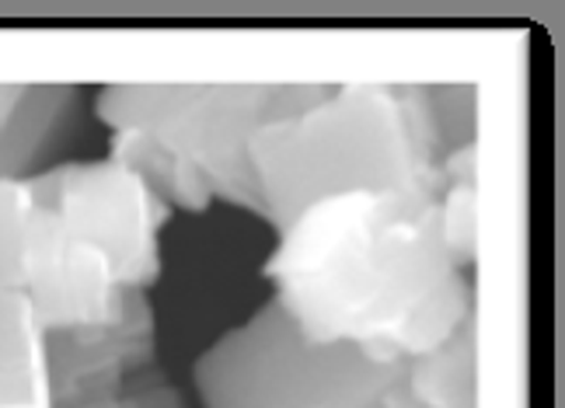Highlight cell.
<instances>
[{"instance_id": "cell-4", "label": "cell", "mask_w": 565, "mask_h": 408, "mask_svg": "<svg viewBox=\"0 0 565 408\" xmlns=\"http://www.w3.org/2000/svg\"><path fill=\"white\" fill-rule=\"evenodd\" d=\"M405 363H374L350 342H311L269 297L195 359L192 384L203 408H384Z\"/></svg>"}, {"instance_id": "cell-1", "label": "cell", "mask_w": 565, "mask_h": 408, "mask_svg": "<svg viewBox=\"0 0 565 408\" xmlns=\"http://www.w3.org/2000/svg\"><path fill=\"white\" fill-rule=\"evenodd\" d=\"M276 238L263 276L311 342H350L374 363H405L475 314L471 279L444 241L440 200L426 192H342Z\"/></svg>"}, {"instance_id": "cell-2", "label": "cell", "mask_w": 565, "mask_h": 408, "mask_svg": "<svg viewBox=\"0 0 565 408\" xmlns=\"http://www.w3.org/2000/svg\"><path fill=\"white\" fill-rule=\"evenodd\" d=\"M465 88L345 84L315 105L258 126L248 164L263 221L279 234L303 210L356 189L447 192V158L471 143L475 101Z\"/></svg>"}, {"instance_id": "cell-7", "label": "cell", "mask_w": 565, "mask_h": 408, "mask_svg": "<svg viewBox=\"0 0 565 408\" xmlns=\"http://www.w3.org/2000/svg\"><path fill=\"white\" fill-rule=\"evenodd\" d=\"M81 122L84 98L74 84H0V182H25L67 161Z\"/></svg>"}, {"instance_id": "cell-8", "label": "cell", "mask_w": 565, "mask_h": 408, "mask_svg": "<svg viewBox=\"0 0 565 408\" xmlns=\"http://www.w3.org/2000/svg\"><path fill=\"white\" fill-rule=\"evenodd\" d=\"M478 314L429 350L405 363V391L419 408H478Z\"/></svg>"}, {"instance_id": "cell-3", "label": "cell", "mask_w": 565, "mask_h": 408, "mask_svg": "<svg viewBox=\"0 0 565 408\" xmlns=\"http://www.w3.org/2000/svg\"><path fill=\"white\" fill-rule=\"evenodd\" d=\"M324 92L329 84H113L95 116L108 126V158L171 210L203 213L224 200L263 217L248 140Z\"/></svg>"}, {"instance_id": "cell-6", "label": "cell", "mask_w": 565, "mask_h": 408, "mask_svg": "<svg viewBox=\"0 0 565 408\" xmlns=\"http://www.w3.org/2000/svg\"><path fill=\"white\" fill-rule=\"evenodd\" d=\"M29 217L25 182H0V408H50L46 332L32 293Z\"/></svg>"}, {"instance_id": "cell-5", "label": "cell", "mask_w": 565, "mask_h": 408, "mask_svg": "<svg viewBox=\"0 0 565 408\" xmlns=\"http://www.w3.org/2000/svg\"><path fill=\"white\" fill-rule=\"evenodd\" d=\"M35 206H42L71 238L98 248L134 290L158 283L161 245L158 234L171 206L150 185L113 158L60 161L25 179Z\"/></svg>"}]
</instances>
